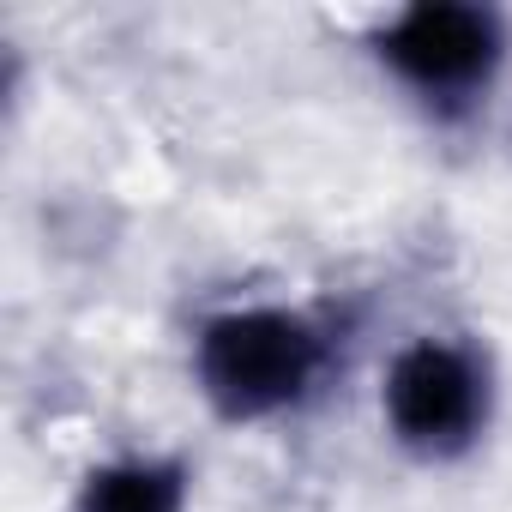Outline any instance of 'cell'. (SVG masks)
Segmentation results:
<instances>
[{"label":"cell","instance_id":"1","mask_svg":"<svg viewBox=\"0 0 512 512\" xmlns=\"http://www.w3.org/2000/svg\"><path fill=\"white\" fill-rule=\"evenodd\" d=\"M344 374V326L314 302H223L187 332V380L229 428L308 416Z\"/></svg>","mask_w":512,"mask_h":512},{"label":"cell","instance_id":"2","mask_svg":"<svg viewBox=\"0 0 512 512\" xmlns=\"http://www.w3.org/2000/svg\"><path fill=\"white\" fill-rule=\"evenodd\" d=\"M380 434L422 470L476 458L500 422V362L476 332L428 326L392 344L380 386Z\"/></svg>","mask_w":512,"mask_h":512},{"label":"cell","instance_id":"3","mask_svg":"<svg viewBox=\"0 0 512 512\" xmlns=\"http://www.w3.org/2000/svg\"><path fill=\"white\" fill-rule=\"evenodd\" d=\"M368 61L434 127H464L512 73V13L494 0H410L374 19Z\"/></svg>","mask_w":512,"mask_h":512},{"label":"cell","instance_id":"4","mask_svg":"<svg viewBox=\"0 0 512 512\" xmlns=\"http://www.w3.org/2000/svg\"><path fill=\"white\" fill-rule=\"evenodd\" d=\"M199 470L169 446H121L79 470L67 512H193Z\"/></svg>","mask_w":512,"mask_h":512}]
</instances>
